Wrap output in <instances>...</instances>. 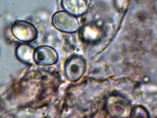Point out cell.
<instances>
[{"label":"cell","mask_w":157,"mask_h":118,"mask_svg":"<svg viewBox=\"0 0 157 118\" xmlns=\"http://www.w3.org/2000/svg\"><path fill=\"white\" fill-rule=\"evenodd\" d=\"M129 118H150V114L146 108L139 105L131 110Z\"/></svg>","instance_id":"obj_8"},{"label":"cell","mask_w":157,"mask_h":118,"mask_svg":"<svg viewBox=\"0 0 157 118\" xmlns=\"http://www.w3.org/2000/svg\"><path fill=\"white\" fill-rule=\"evenodd\" d=\"M61 6L65 12L75 17L83 15L88 10L85 0H62Z\"/></svg>","instance_id":"obj_6"},{"label":"cell","mask_w":157,"mask_h":118,"mask_svg":"<svg viewBox=\"0 0 157 118\" xmlns=\"http://www.w3.org/2000/svg\"></svg>","instance_id":"obj_9"},{"label":"cell","mask_w":157,"mask_h":118,"mask_svg":"<svg viewBox=\"0 0 157 118\" xmlns=\"http://www.w3.org/2000/svg\"><path fill=\"white\" fill-rule=\"evenodd\" d=\"M33 59L39 64L51 65L57 62L58 55L53 48L49 46H42L33 53Z\"/></svg>","instance_id":"obj_5"},{"label":"cell","mask_w":157,"mask_h":118,"mask_svg":"<svg viewBox=\"0 0 157 118\" xmlns=\"http://www.w3.org/2000/svg\"><path fill=\"white\" fill-rule=\"evenodd\" d=\"M52 24L59 31L67 33H75L79 27L78 19L65 11L56 13L52 18Z\"/></svg>","instance_id":"obj_2"},{"label":"cell","mask_w":157,"mask_h":118,"mask_svg":"<svg viewBox=\"0 0 157 118\" xmlns=\"http://www.w3.org/2000/svg\"><path fill=\"white\" fill-rule=\"evenodd\" d=\"M87 70V64L84 58L79 55H71L66 61L64 66L65 76L71 82L79 81Z\"/></svg>","instance_id":"obj_1"},{"label":"cell","mask_w":157,"mask_h":118,"mask_svg":"<svg viewBox=\"0 0 157 118\" xmlns=\"http://www.w3.org/2000/svg\"><path fill=\"white\" fill-rule=\"evenodd\" d=\"M105 108L109 115L113 118H123L128 113L129 103L122 96L112 95L106 100Z\"/></svg>","instance_id":"obj_3"},{"label":"cell","mask_w":157,"mask_h":118,"mask_svg":"<svg viewBox=\"0 0 157 118\" xmlns=\"http://www.w3.org/2000/svg\"><path fill=\"white\" fill-rule=\"evenodd\" d=\"M12 30L14 37L22 41H33L37 37V30L29 22L22 21L16 22L13 26Z\"/></svg>","instance_id":"obj_4"},{"label":"cell","mask_w":157,"mask_h":118,"mask_svg":"<svg viewBox=\"0 0 157 118\" xmlns=\"http://www.w3.org/2000/svg\"><path fill=\"white\" fill-rule=\"evenodd\" d=\"M17 56L21 60L25 62L31 61L33 55V49L27 46L23 45L19 46L17 49Z\"/></svg>","instance_id":"obj_7"}]
</instances>
